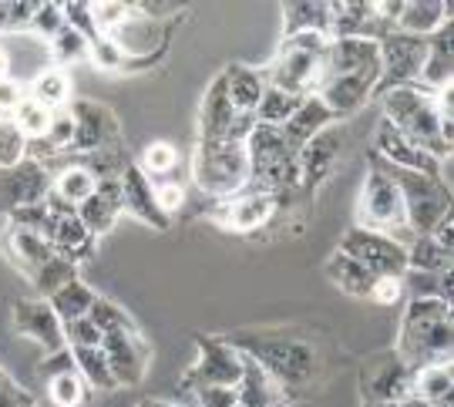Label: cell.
Returning <instances> with one entry per match:
<instances>
[{
    "label": "cell",
    "mask_w": 454,
    "mask_h": 407,
    "mask_svg": "<svg viewBox=\"0 0 454 407\" xmlns=\"http://www.w3.org/2000/svg\"><path fill=\"white\" fill-rule=\"evenodd\" d=\"M451 303H444V300H411L407 303L401 333H397V357L404 360L411 371L451 360Z\"/></svg>",
    "instance_id": "1"
},
{
    "label": "cell",
    "mask_w": 454,
    "mask_h": 407,
    "mask_svg": "<svg viewBox=\"0 0 454 407\" xmlns=\"http://www.w3.org/2000/svg\"><path fill=\"white\" fill-rule=\"evenodd\" d=\"M326 41L330 37H324V34H290V37H283L273 61L260 67L266 84L286 91V95H296V98L317 95V84L324 74Z\"/></svg>",
    "instance_id": "2"
},
{
    "label": "cell",
    "mask_w": 454,
    "mask_h": 407,
    "mask_svg": "<svg viewBox=\"0 0 454 407\" xmlns=\"http://www.w3.org/2000/svg\"><path fill=\"white\" fill-rule=\"evenodd\" d=\"M380 105H384V121H387L390 129L407 135L411 142H418L434 159L451 155V148L441 142L438 95L424 91L418 84H407V88H390V91H384Z\"/></svg>",
    "instance_id": "3"
},
{
    "label": "cell",
    "mask_w": 454,
    "mask_h": 407,
    "mask_svg": "<svg viewBox=\"0 0 454 407\" xmlns=\"http://www.w3.org/2000/svg\"><path fill=\"white\" fill-rule=\"evenodd\" d=\"M229 343L256 360L279 387L307 384L317 374V347L309 340H290V337H260V333H236Z\"/></svg>",
    "instance_id": "4"
},
{
    "label": "cell",
    "mask_w": 454,
    "mask_h": 407,
    "mask_svg": "<svg viewBox=\"0 0 454 407\" xmlns=\"http://www.w3.org/2000/svg\"><path fill=\"white\" fill-rule=\"evenodd\" d=\"M192 179L206 196L226 199L239 196L249 185V155L243 142H199L192 159Z\"/></svg>",
    "instance_id": "5"
},
{
    "label": "cell",
    "mask_w": 454,
    "mask_h": 407,
    "mask_svg": "<svg viewBox=\"0 0 454 407\" xmlns=\"http://www.w3.org/2000/svg\"><path fill=\"white\" fill-rule=\"evenodd\" d=\"M367 162L377 165L384 176H390V179L397 182V189H401V196H404L407 229H411L414 236H431V229L438 226L441 219L451 212V189H444L441 182L384 162L377 152H371V159H367Z\"/></svg>",
    "instance_id": "6"
},
{
    "label": "cell",
    "mask_w": 454,
    "mask_h": 407,
    "mask_svg": "<svg viewBox=\"0 0 454 407\" xmlns=\"http://www.w3.org/2000/svg\"><path fill=\"white\" fill-rule=\"evenodd\" d=\"M357 226L371 229V232H384L401 246L414 243V232L407 229L404 196H401L397 182L371 162H367V179H364V192L357 202Z\"/></svg>",
    "instance_id": "7"
},
{
    "label": "cell",
    "mask_w": 454,
    "mask_h": 407,
    "mask_svg": "<svg viewBox=\"0 0 454 407\" xmlns=\"http://www.w3.org/2000/svg\"><path fill=\"white\" fill-rule=\"evenodd\" d=\"M427 61V37L394 31L380 41V82L373 88V95L380 98L390 88H407L418 84L421 67Z\"/></svg>",
    "instance_id": "8"
},
{
    "label": "cell",
    "mask_w": 454,
    "mask_h": 407,
    "mask_svg": "<svg viewBox=\"0 0 454 407\" xmlns=\"http://www.w3.org/2000/svg\"><path fill=\"white\" fill-rule=\"evenodd\" d=\"M199 343V364L185 374L182 387L185 391H202V387H236L243 377V354L229 340L219 337H195Z\"/></svg>",
    "instance_id": "9"
},
{
    "label": "cell",
    "mask_w": 454,
    "mask_h": 407,
    "mask_svg": "<svg viewBox=\"0 0 454 407\" xmlns=\"http://www.w3.org/2000/svg\"><path fill=\"white\" fill-rule=\"evenodd\" d=\"M360 394L364 404H397L414 394V371L397 357V350H384L364 364Z\"/></svg>",
    "instance_id": "10"
},
{
    "label": "cell",
    "mask_w": 454,
    "mask_h": 407,
    "mask_svg": "<svg viewBox=\"0 0 454 407\" xmlns=\"http://www.w3.org/2000/svg\"><path fill=\"white\" fill-rule=\"evenodd\" d=\"M256 129V114H239L229 105L223 74L209 84L202 112H199V142H246V135Z\"/></svg>",
    "instance_id": "11"
},
{
    "label": "cell",
    "mask_w": 454,
    "mask_h": 407,
    "mask_svg": "<svg viewBox=\"0 0 454 407\" xmlns=\"http://www.w3.org/2000/svg\"><path fill=\"white\" fill-rule=\"evenodd\" d=\"M340 253L364 262L373 277H404L407 270V246H401L384 232H371V229H350L343 236Z\"/></svg>",
    "instance_id": "12"
},
{
    "label": "cell",
    "mask_w": 454,
    "mask_h": 407,
    "mask_svg": "<svg viewBox=\"0 0 454 407\" xmlns=\"http://www.w3.org/2000/svg\"><path fill=\"white\" fill-rule=\"evenodd\" d=\"M347 145V135H343L340 121L324 129L320 135H313L307 145L296 152V172H300V185L296 192H313L320 182L337 168Z\"/></svg>",
    "instance_id": "13"
},
{
    "label": "cell",
    "mask_w": 454,
    "mask_h": 407,
    "mask_svg": "<svg viewBox=\"0 0 454 407\" xmlns=\"http://www.w3.org/2000/svg\"><path fill=\"white\" fill-rule=\"evenodd\" d=\"M101 354L108 360V371H112L118 387L138 384L145 377L148 360H152V350L138 330H121V333L101 337Z\"/></svg>",
    "instance_id": "14"
},
{
    "label": "cell",
    "mask_w": 454,
    "mask_h": 407,
    "mask_svg": "<svg viewBox=\"0 0 454 407\" xmlns=\"http://www.w3.org/2000/svg\"><path fill=\"white\" fill-rule=\"evenodd\" d=\"M71 118H74V138H71V148L67 152H78V155H88V152H98L105 145H121V135H118V121L108 108H101L95 101H78L67 108Z\"/></svg>",
    "instance_id": "15"
},
{
    "label": "cell",
    "mask_w": 454,
    "mask_h": 407,
    "mask_svg": "<svg viewBox=\"0 0 454 407\" xmlns=\"http://www.w3.org/2000/svg\"><path fill=\"white\" fill-rule=\"evenodd\" d=\"M51 192L48 168L41 162H24L11 165V168H0V209L14 212L20 206H34V202H44V196Z\"/></svg>",
    "instance_id": "16"
},
{
    "label": "cell",
    "mask_w": 454,
    "mask_h": 407,
    "mask_svg": "<svg viewBox=\"0 0 454 407\" xmlns=\"http://www.w3.org/2000/svg\"><path fill=\"white\" fill-rule=\"evenodd\" d=\"M384 162L397 165V168H407V172H418V176H427V179L441 182V159H434L431 152H424L418 142H411L407 135H401L397 129H390L387 121L380 118V129H377V148H373ZM448 159V155H444Z\"/></svg>",
    "instance_id": "17"
},
{
    "label": "cell",
    "mask_w": 454,
    "mask_h": 407,
    "mask_svg": "<svg viewBox=\"0 0 454 407\" xmlns=\"http://www.w3.org/2000/svg\"><path fill=\"white\" fill-rule=\"evenodd\" d=\"M105 37H108L125 58H162L168 27H165L162 20L142 17L135 11V4H131V14L125 17L112 34H105Z\"/></svg>",
    "instance_id": "18"
},
{
    "label": "cell",
    "mask_w": 454,
    "mask_h": 407,
    "mask_svg": "<svg viewBox=\"0 0 454 407\" xmlns=\"http://www.w3.org/2000/svg\"><path fill=\"white\" fill-rule=\"evenodd\" d=\"M14 330L20 337L37 340L48 354L65 350V324L58 320V313L51 309L48 300H20L14 303Z\"/></svg>",
    "instance_id": "19"
},
{
    "label": "cell",
    "mask_w": 454,
    "mask_h": 407,
    "mask_svg": "<svg viewBox=\"0 0 454 407\" xmlns=\"http://www.w3.org/2000/svg\"><path fill=\"white\" fill-rule=\"evenodd\" d=\"M276 206H279V202H276V196H270V192L243 189L239 196L226 199V202L219 206L215 219L226 229H232V232H256V229L266 226V223L273 219Z\"/></svg>",
    "instance_id": "20"
},
{
    "label": "cell",
    "mask_w": 454,
    "mask_h": 407,
    "mask_svg": "<svg viewBox=\"0 0 454 407\" xmlns=\"http://www.w3.org/2000/svg\"><path fill=\"white\" fill-rule=\"evenodd\" d=\"M118 182H121V212H131L135 219L148 223L152 229H168V215H162L155 206V185L138 165L129 162Z\"/></svg>",
    "instance_id": "21"
},
{
    "label": "cell",
    "mask_w": 454,
    "mask_h": 407,
    "mask_svg": "<svg viewBox=\"0 0 454 407\" xmlns=\"http://www.w3.org/2000/svg\"><path fill=\"white\" fill-rule=\"evenodd\" d=\"M0 249H4V256L11 260L14 270H20L24 277H31V279L41 273L44 262L54 260V246H51L44 236L27 232V229H20V226H11L7 232H4Z\"/></svg>",
    "instance_id": "22"
},
{
    "label": "cell",
    "mask_w": 454,
    "mask_h": 407,
    "mask_svg": "<svg viewBox=\"0 0 454 407\" xmlns=\"http://www.w3.org/2000/svg\"><path fill=\"white\" fill-rule=\"evenodd\" d=\"M330 125H337L333 112H330L317 95H309V98L300 101V108L290 114V121L279 131H283V142H286L293 152H300L313 135H320V131L330 129Z\"/></svg>",
    "instance_id": "23"
},
{
    "label": "cell",
    "mask_w": 454,
    "mask_h": 407,
    "mask_svg": "<svg viewBox=\"0 0 454 407\" xmlns=\"http://www.w3.org/2000/svg\"><path fill=\"white\" fill-rule=\"evenodd\" d=\"M118 212H121V182L108 179L98 182L95 196L84 199L82 206H78V219H82L91 236H101V232H108L114 226Z\"/></svg>",
    "instance_id": "24"
},
{
    "label": "cell",
    "mask_w": 454,
    "mask_h": 407,
    "mask_svg": "<svg viewBox=\"0 0 454 407\" xmlns=\"http://www.w3.org/2000/svg\"><path fill=\"white\" fill-rule=\"evenodd\" d=\"M223 82H226V95L229 105L236 108L239 114H256L262 101V91H266V78L262 71L246 65H229L223 71Z\"/></svg>",
    "instance_id": "25"
},
{
    "label": "cell",
    "mask_w": 454,
    "mask_h": 407,
    "mask_svg": "<svg viewBox=\"0 0 454 407\" xmlns=\"http://www.w3.org/2000/svg\"><path fill=\"white\" fill-rule=\"evenodd\" d=\"M444 20H451V4H441V0H404L401 17H397V31L414 34V37H431Z\"/></svg>",
    "instance_id": "26"
},
{
    "label": "cell",
    "mask_w": 454,
    "mask_h": 407,
    "mask_svg": "<svg viewBox=\"0 0 454 407\" xmlns=\"http://www.w3.org/2000/svg\"><path fill=\"white\" fill-rule=\"evenodd\" d=\"M283 391H286V387H279L256 360H249L243 354V377H239V384H236L239 404L243 407H276Z\"/></svg>",
    "instance_id": "27"
},
{
    "label": "cell",
    "mask_w": 454,
    "mask_h": 407,
    "mask_svg": "<svg viewBox=\"0 0 454 407\" xmlns=\"http://www.w3.org/2000/svg\"><path fill=\"white\" fill-rule=\"evenodd\" d=\"M326 279L333 283V286H340L347 296H360V300H367L371 296V286H373V273L364 266V262L350 260L347 253H333L330 260H326Z\"/></svg>",
    "instance_id": "28"
},
{
    "label": "cell",
    "mask_w": 454,
    "mask_h": 407,
    "mask_svg": "<svg viewBox=\"0 0 454 407\" xmlns=\"http://www.w3.org/2000/svg\"><path fill=\"white\" fill-rule=\"evenodd\" d=\"M283 37L290 34H324L330 31V4L326 0H293L283 7Z\"/></svg>",
    "instance_id": "29"
},
{
    "label": "cell",
    "mask_w": 454,
    "mask_h": 407,
    "mask_svg": "<svg viewBox=\"0 0 454 407\" xmlns=\"http://www.w3.org/2000/svg\"><path fill=\"white\" fill-rule=\"evenodd\" d=\"M451 391H454L451 360H444V364H427V367H418V371H414V394L424 397L427 404L451 407Z\"/></svg>",
    "instance_id": "30"
},
{
    "label": "cell",
    "mask_w": 454,
    "mask_h": 407,
    "mask_svg": "<svg viewBox=\"0 0 454 407\" xmlns=\"http://www.w3.org/2000/svg\"><path fill=\"white\" fill-rule=\"evenodd\" d=\"M95 189H98L95 176L78 162L65 165V168L58 172V179L51 182V192L61 199V202H67V206H74V209L82 206L84 199L95 196Z\"/></svg>",
    "instance_id": "31"
},
{
    "label": "cell",
    "mask_w": 454,
    "mask_h": 407,
    "mask_svg": "<svg viewBox=\"0 0 454 407\" xmlns=\"http://www.w3.org/2000/svg\"><path fill=\"white\" fill-rule=\"evenodd\" d=\"M401 286L411 290V300H444V303H454V270H444V273L404 270Z\"/></svg>",
    "instance_id": "32"
},
{
    "label": "cell",
    "mask_w": 454,
    "mask_h": 407,
    "mask_svg": "<svg viewBox=\"0 0 454 407\" xmlns=\"http://www.w3.org/2000/svg\"><path fill=\"white\" fill-rule=\"evenodd\" d=\"M91 239H95V236L84 229V223L78 219V212H74V215H61V219L54 223L48 243L54 246V253L74 260L78 253H88V249H91Z\"/></svg>",
    "instance_id": "33"
},
{
    "label": "cell",
    "mask_w": 454,
    "mask_h": 407,
    "mask_svg": "<svg viewBox=\"0 0 454 407\" xmlns=\"http://www.w3.org/2000/svg\"><path fill=\"white\" fill-rule=\"evenodd\" d=\"M51 309L58 313V320L61 324H71V320H82V317H88V309H91V303H95V294L84 286V283H67V286H61L54 296H48Z\"/></svg>",
    "instance_id": "34"
},
{
    "label": "cell",
    "mask_w": 454,
    "mask_h": 407,
    "mask_svg": "<svg viewBox=\"0 0 454 407\" xmlns=\"http://www.w3.org/2000/svg\"><path fill=\"white\" fill-rule=\"evenodd\" d=\"M451 256L448 249H441L431 236H414V243L407 246V270L418 273H444L451 270Z\"/></svg>",
    "instance_id": "35"
},
{
    "label": "cell",
    "mask_w": 454,
    "mask_h": 407,
    "mask_svg": "<svg viewBox=\"0 0 454 407\" xmlns=\"http://www.w3.org/2000/svg\"><path fill=\"white\" fill-rule=\"evenodd\" d=\"M71 357H74V371H82L84 380H91L98 391H114L112 371H108V360L101 354V347H67Z\"/></svg>",
    "instance_id": "36"
},
{
    "label": "cell",
    "mask_w": 454,
    "mask_h": 407,
    "mask_svg": "<svg viewBox=\"0 0 454 407\" xmlns=\"http://www.w3.org/2000/svg\"><path fill=\"white\" fill-rule=\"evenodd\" d=\"M300 101H303V98H296V95H286V91H279V88H270V84H266L260 108H256V121H260V125H273V129H283V125L290 121V114L300 108Z\"/></svg>",
    "instance_id": "37"
},
{
    "label": "cell",
    "mask_w": 454,
    "mask_h": 407,
    "mask_svg": "<svg viewBox=\"0 0 454 407\" xmlns=\"http://www.w3.org/2000/svg\"><path fill=\"white\" fill-rule=\"evenodd\" d=\"M67 95H71V84H67L65 74H61V71H54V67L41 71V74H37V78L31 82V98L41 101L48 112H58V108H65Z\"/></svg>",
    "instance_id": "38"
},
{
    "label": "cell",
    "mask_w": 454,
    "mask_h": 407,
    "mask_svg": "<svg viewBox=\"0 0 454 407\" xmlns=\"http://www.w3.org/2000/svg\"><path fill=\"white\" fill-rule=\"evenodd\" d=\"M74 279H78V262L61 256V253H54V260L44 262V266H41V273L34 277V286H37L44 296H54L61 286L74 283Z\"/></svg>",
    "instance_id": "39"
},
{
    "label": "cell",
    "mask_w": 454,
    "mask_h": 407,
    "mask_svg": "<svg viewBox=\"0 0 454 407\" xmlns=\"http://www.w3.org/2000/svg\"><path fill=\"white\" fill-rule=\"evenodd\" d=\"M51 114H54V112H48L41 101L20 98V105L11 112V118H14V125L20 129V135H24L27 142H34V138H44V135H48Z\"/></svg>",
    "instance_id": "40"
},
{
    "label": "cell",
    "mask_w": 454,
    "mask_h": 407,
    "mask_svg": "<svg viewBox=\"0 0 454 407\" xmlns=\"http://www.w3.org/2000/svg\"><path fill=\"white\" fill-rule=\"evenodd\" d=\"M51 58L54 61H61V65H71V61H84L88 54H91V41L84 37V34H78L74 27H61V31L51 37Z\"/></svg>",
    "instance_id": "41"
},
{
    "label": "cell",
    "mask_w": 454,
    "mask_h": 407,
    "mask_svg": "<svg viewBox=\"0 0 454 407\" xmlns=\"http://www.w3.org/2000/svg\"><path fill=\"white\" fill-rule=\"evenodd\" d=\"M24 155H27V138L20 135L11 114H0V168L24 162Z\"/></svg>",
    "instance_id": "42"
},
{
    "label": "cell",
    "mask_w": 454,
    "mask_h": 407,
    "mask_svg": "<svg viewBox=\"0 0 454 407\" xmlns=\"http://www.w3.org/2000/svg\"><path fill=\"white\" fill-rule=\"evenodd\" d=\"M88 320L101 330V337L121 333V330H135V324H131L121 309L114 307L112 300H98V296H95V303H91V309H88Z\"/></svg>",
    "instance_id": "43"
},
{
    "label": "cell",
    "mask_w": 454,
    "mask_h": 407,
    "mask_svg": "<svg viewBox=\"0 0 454 407\" xmlns=\"http://www.w3.org/2000/svg\"><path fill=\"white\" fill-rule=\"evenodd\" d=\"M176 165H179V152H176V148L168 145V142H152V145L145 148L138 168L152 179V176H168Z\"/></svg>",
    "instance_id": "44"
},
{
    "label": "cell",
    "mask_w": 454,
    "mask_h": 407,
    "mask_svg": "<svg viewBox=\"0 0 454 407\" xmlns=\"http://www.w3.org/2000/svg\"><path fill=\"white\" fill-rule=\"evenodd\" d=\"M51 401L58 407H78L84 401V384L78 371L51 377Z\"/></svg>",
    "instance_id": "45"
},
{
    "label": "cell",
    "mask_w": 454,
    "mask_h": 407,
    "mask_svg": "<svg viewBox=\"0 0 454 407\" xmlns=\"http://www.w3.org/2000/svg\"><path fill=\"white\" fill-rule=\"evenodd\" d=\"M71 138H74V118H71L67 108H58V112L51 114L44 142H48L54 152H67V148H71Z\"/></svg>",
    "instance_id": "46"
},
{
    "label": "cell",
    "mask_w": 454,
    "mask_h": 407,
    "mask_svg": "<svg viewBox=\"0 0 454 407\" xmlns=\"http://www.w3.org/2000/svg\"><path fill=\"white\" fill-rule=\"evenodd\" d=\"M31 24H34V31H37V37H54V34L65 27V11H61V4H37Z\"/></svg>",
    "instance_id": "47"
},
{
    "label": "cell",
    "mask_w": 454,
    "mask_h": 407,
    "mask_svg": "<svg viewBox=\"0 0 454 407\" xmlns=\"http://www.w3.org/2000/svg\"><path fill=\"white\" fill-rule=\"evenodd\" d=\"M65 340L67 347H101V330H98L88 317L65 324Z\"/></svg>",
    "instance_id": "48"
},
{
    "label": "cell",
    "mask_w": 454,
    "mask_h": 407,
    "mask_svg": "<svg viewBox=\"0 0 454 407\" xmlns=\"http://www.w3.org/2000/svg\"><path fill=\"white\" fill-rule=\"evenodd\" d=\"M101 71H125V54L114 48L108 37H98L91 44V54H88Z\"/></svg>",
    "instance_id": "49"
},
{
    "label": "cell",
    "mask_w": 454,
    "mask_h": 407,
    "mask_svg": "<svg viewBox=\"0 0 454 407\" xmlns=\"http://www.w3.org/2000/svg\"><path fill=\"white\" fill-rule=\"evenodd\" d=\"M182 202H185V189H182L179 182H172V179L155 182V206H159V212H162V215L179 212Z\"/></svg>",
    "instance_id": "50"
},
{
    "label": "cell",
    "mask_w": 454,
    "mask_h": 407,
    "mask_svg": "<svg viewBox=\"0 0 454 407\" xmlns=\"http://www.w3.org/2000/svg\"><path fill=\"white\" fill-rule=\"evenodd\" d=\"M404 296V286H401V277H377L371 286V296L373 303H380V307H394L397 300Z\"/></svg>",
    "instance_id": "51"
},
{
    "label": "cell",
    "mask_w": 454,
    "mask_h": 407,
    "mask_svg": "<svg viewBox=\"0 0 454 407\" xmlns=\"http://www.w3.org/2000/svg\"><path fill=\"white\" fill-rule=\"evenodd\" d=\"M195 404L199 407H236L239 404V394H236V387H202V391H195Z\"/></svg>",
    "instance_id": "52"
},
{
    "label": "cell",
    "mask_w": 454,
    "mask_h": 407,
    "mask_svg": "<svg viewBox=\"0 0 454 407\" xmlns=\"http://www.w3.org/2000/svg\"><path fill=\"white\" fill-rule=\"evenodd\" d=\"M20 98H24V91H20V84L11 82V78H0V112L11 114L20 105Z\"/></svg>",
    "instance_id": "53"
},
{
    "label": "cell",
    "mask_w": 454,
    "mask_h": 407,
    "mask_svg": "<svg viewBox=\"0 0 454 407\" xmlns=\"http://www.w3.org/2000/svg\"><path fill=\"white\" fill-rule=\"evenodd\" d=\"M431 239L441 246V249H448V253H454V212H448L444 219H441L438 226L431 229Z\"/></svg>",
    "instance_id": "54"
},
{
    "label": "cell",
    "mask_w": 454,
    "mask_h": 407,
    "mask_svg": "<svg viewBox=\"0 0 454 407\" xmlns=\"http://www.w3.org/2000/svg\"><path fill=\"white\" fill-rule=\"evenodd\" d=\"M34 11H37V4H14V7H7V20L17 24L24 17H34Z\"/></svg>",
    "instance_id": "55"
},
{
    "label": "cell",
    "mask_w": 454,
    "mask_h": 407,
    "mask_svg": "<svg viewBox=\"0 0 454 407\" xmlns=\"http://www.w3.org/2000/svg\"><path fill=\"white\" fill-rule=\"evenodd\" d=\"M397 407H434V404H427L424 397H418V394H411V397H404V401H397Z\"/></svg>",
    "instance_id": "56"
},
{
    "label": "cell",
    "mask_w": 454,
    "mask_h": 407,
    "mask_svg": "<svg viewBox=\"0 0 454 407\" xmlns=\"http://www.w3.org/2000/svg\"><path fill=\"white\" fill-rule=\"evenodd\" d=\"M0 78H11V65H7V54L0 48Z\"/></svg>",
    "instance_id": "57"
},
{
    "label": "cell",
    "mask_w": 454,
    "mask_h": 407,
    "mask_svg": "<svg viewBox=\"0 0 454 407\" xmlns=\"http://www.w3.org/2000/svg\"><path fill=\"white\" fill-rule=\"evenodd\" d=\"M138 407H179V404H172V401H145V404Z\"/></svg>",
    "instance_id": "58"
},
{
    "label": "cell",
    "mask_w": 454,
    "mask_h": 407,
    "mask_svg": "<svg viewBox=\"0 0 454 407\" xmlns=\"http://www.w3.org/2000/svg\"><path fill=\"white\" fill-rule=\"evenodd\" d=\"M364 407H397V404H364Z\"/></svg>",
    "instance_id": "59"
},
{
    "label": "cell",
    "mask_w": 454,
    "mask_h": 407,
    "mask_svg": "<svg viewBox=\"0 0 454 407\" xmlns=\"http://www.w3.org/2000/svg\"><path fill=\"white\" fill-rule=\"evenodd\" d=\"M20 407H31V404H27V401H24V404H20Z\"/></svg>",
    "instance_id": "60"
}]
</instances>
